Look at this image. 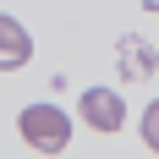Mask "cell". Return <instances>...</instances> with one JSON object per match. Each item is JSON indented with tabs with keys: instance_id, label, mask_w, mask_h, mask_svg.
<instances>
[{
	"instance_id": "obj_1",
	"label": "cell",
	"mask_w": 159,
	"mask_h": 159,
	"mask_svg": "<svg viewBox=\"0 0 159 159\" xmlns=\"http://www.w3.org/2000/svg\"><path fill=\"white\" fill-rule=\"evenodd\" d=\"M16 132H22V143H28L33 154H61V148L71 143V115H66L61 104H22Z\"/></svg>"
},
{
	"instance_id": "obj_2",
	"label": "cell",
	"mask_w": 159,
	"mask_h": 159,
	"mask_svg": "<svg viewBox=\"0 0 159 159\" xmlns=\"http://www.w3.org/2000/svg\"><path fill=\"white\" fill-rule=\"evenodd\" d=\"M77 115H82L93 132H121V121H126V99L115 93V88H82Z\"/></svg>"
},
{
	"instance_id": "obj_3",
	"label": "cell",
	"mask_w": 159,
	"mask_h": 159,
	"mask_svg": "<svg viewBox=\"0 0 159 159\" xmlns=\"http://www.w3.org/2000/svg\"><path fill=\"white\" fill-rule=\"evenodd\" d=\"M33 55V33L16 22V16L0 11V71H16V66H28Z\"/></svg>"
},
{
	"instance_id": "obj_4",
	"label": "cell",
	"mask_w": 159,
	"mask_h": 159,
	"mask_svg": "<svg viewBox=\"0 0 159 159\" xmlns=\"http://www.w3.org/2000/svg\"><path fill=\"white\" fill-rule=\"evenodd\" d=\"M115 55H121V77H148V71L159 66V49L148 44V39H137V33H126Z\"/></svg>"
},
{
	"instance_id": "obj_5",
	"label": "cell",
	"mask_w": 159,
	"mask_h": 159,
	"mask_svg": "<svg viewBox=\"0 0 159 159\" xmlns=\"http://www.w3.org/2000/svg\"><path fill=\"white\" fill-rule=\"evenodd\" d=\"M143 143H148V148L159 154V99H154V104L143 110Z\"/></svg>"
},
{
	"instance_id": "obj_6",
	"label": "cell",
	"mask_w": 159,
	"mask_h": 159,
	"mask_svg": "<svg viewBox=\"0 0 159 159\" xmlns=\"http://www.w3.org/2000/svg\"><path fill=\"white\" fill-rule=\"evenodd\" d=\"M148 6H154V11H159V0H148Z\"/></svg>"
}]
</instances>
